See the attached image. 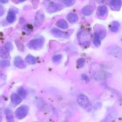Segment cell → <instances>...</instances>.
I'll list each match as a JSON object with an SVG mask.
<instances>
[{
	"label": "cell",
	"instance_id": "obj_26",
	"mask_svg": "<svg viewBox=\"0 0 122 122\" xmlns=\"http://www.w3.org/2000/svg\"><path fill=\"white\" fill-rule=\"evenodd\" d=\"M10 63L8 60H3L0 61V66L1 67H7L10 66Z\"/></svg>",
	"mask_w": 122,
	"mask_h": 122
},
{
	"label": "cell",
	"instance_id": "obj_13",
	"mask_svg": "<svg viewBox=\"0 0 122 122\" xmlns=\"http://www.w3.org/2000/svg\"><path fill=\"white\" fill-rule=\"evenodd\" d=\"M10 98L11 101L12 103L14 105L19 104L22 101V99L20 97V95H18V94H15V93L12 94V95H11Z\"/></svg>",
	"mask_w": 122,
	"mask_h": 122
},
{
	"label": "cell",
	"instance_id": "obj_14",
	"mask_svg": "<svg viewBox=\"0 0 122 122\" xmlns=\"http://www.w3.org/2000/svg\"><path fill=\"white\" fill-rule=\"evenodd\" d=\"M15 13L13 10L10 9L8 11V14H7V20L8 23H12L14 22L15 20Z\"/></svg>",
	"mask_w": 122,
	"mask_h": 122
},
{
	"label": "cell",
	"instance_id": "obj_12",
	"mask_svg": "<svg viewBox=\"0 0 122 122\" xmlns=\"http://www.w3.org/2000/svg\"><path fill=\"white\" fill-rule=\"evenodd\" d=\"M4 113L6 116V119L8 122H15L14 119L13 111L10 108H6L4 110Z\"/></svg>",
	"mask_w": 122,
	"mask_h": 122
},
{
	"label": "cell",
	"instance_id": "obj_21",
	"mask_svg": "<svg viewBox=\"0 0 122 122\" xmlns=\"http://www.w3.org/2000/svg\"><path fill=\"white\" fill-rule=\"evenodd\" d=\"M26 61L30 64H35L37 63V59L35 57L32 55H27L26 57Z\"/></svg>",
	"mask_w": 122,
	"mask_h": 122
},
{
	"label": "cell",
	"instance_id": "obj_11",
	"mask_svg": "<svg viewBox=\"0 0 122 122\" xmlns=\"http://www.w3.org/2000/svg\"><path fill=\"white\" fill-rule=\"evenodd\" d=\"M122 5V0H111L110 7L113 10L117 11L120 10Z\"/></svg>",
	"mask_w": 122,
	"mask_h": 122
},
{
	"label": "cell",
	"instance_id": "obj_3",
	"mask_svg": "<svg viewBox=\"0 0 122 122\" xmlns=\"http://www.w3.org/2000/svg\"><path fill=\"white\" fill-rule=\"evenodd\" d=\"M44 43V41L42 38H36L33 39L29 41L27 44V46L29 48L32 50H38L43 46Z\"/></svg>",
	"mask_w": 122,
	"mask_h": 122
},
{
	"label": "cell",
	"instance_id": "obj_8",
	"mask_svg": "<svg viewBox=\"0 0 122 122\" xmlns=\"http://www.w3.org/2000/svg\"><path fill=\"white\" fill-rule=\"evenodd\" d=\"M51 33L55 37H57V38H66L69 36L66 32H63V31L57 28H52L51 30Z\"/></svg>",
	"mask_w": 122,
	"mask_h": 122
},
{
	"label": "cell",
	"instance_id": "obj_4",
	"mask_svg": "<svg viewBox=\"0 0 122 122\" xmlns=\"http://www.w3.org/2000/svg\"><path fill=\"white\" fill-rule=\"evenodd\" d=\"M112 75L106 70H98L94 73V78L96 81H102L112 77Z\"/></svg>",
	"mask_w": 122,
	"mask_h": 122
},
{
	"label": "cell",
	"instance_id": "obj_35",
	"mask_svg": "<svg viewBox=\"0 0 122 122\" xmlns=\"http://www.w3.org/2000/svg\"><path fill=\"white\" fill-rule=\"evenodd\" d=\"M104 1V0H96V1L98 3H101V2H103Z\"/></svg>",
	"mask_w": 122,
	"mask_h": 122
},
{
	"label": "cell",
	"instance_id": "obj_10",
	"mask_svg": "<svg viewBox=\"0 0 122 122\" xmlns=\"http://www.w3.org/2000/svg\"><path fill=\"white\" fill-rule=\"evenodd\" d=\"M61 9V7L58 4L51 3L48 5L47 8V11L50 13H55V12L58 11Z\"/></svg>",
	"mask_w": 122,
	"mask_h": 122
},
{
	"label": "cell",
	"instance_id": "obj_16",
	"mask_svg": "<svg viewBox=\"0 0 122 122\" xmlns=\"http://www.w3.org/2000/svg\"><path fill=\"white\" fill-rule=\"evenodd\" d=\"M116 118V113L114 112H111L108 114L107 117L102 122H114Z\"/></svg>",
	"mask_w": 122,
	"mask_h": 122
},
{
	"label": "cell",
	"instance_id": "obj_1",
	"mask_svg": "<svg viewBox=\"0 0 122 122\" xmlns=\"http://www.w3.org/2000/svg\"><path fill=\"white\" fill-rule=\"evenodd\" d=\"M77 101L81 107L84 108L86 112H89L92 110V106L90 103L89 98L86 95L81 94L77 96Z\"/></svg>",
	"mask_w": 122,
	"mask_h": 122
},
{
	"label": "cell",
	"instance_id": "obj_19",
	"mask_svg": "<svg viewBox=\"0 0 122 122\" xmlns=\"http://www.w3.org/2000/svg\"><path fill=\"white\" fill-rule=\"evenodd\" d=\"M82 12L85 15H89L93 13V9L91 6L86 5L82 8Z\"/></svg>",
	"mask_w": 122,
	"mask_h": 122
},
{
	"label": "cell",
	"instance_id": "obj_37",
	"mask_svg": "<svg viewBox=\"0 0 122 122\" xmlns=\"http://www.w3.org/2000/svg\"><path fill=\"white\" fill-rule=\"evenodd\" d=\"M19 2H24L25 1H26V0H19Z\"/></svg>",
	"mask_w": 122,
	"mask_h": 122
},
{
	"label": "cell",
	"instance_id": "obj_25",
	"mask_svg": "<svg viewBox=\"0 0 122 122\" xmlns=\"http://www.w3.org/2000/svg\"><path fill=\"white\" fill-rule=\"evenodd\" d=\"M85 64V60L83 58H81L77 60V67L78 68H82L84 66Z\"/></svg>",
	"mask_w": 122,
	"mask_h": 122
},
{
	"label": "cell",
	"instance_id": "obj_20",
	"mask_svg": "<svg viewBox=\"0 0 122 122\" xmlns=\"http://www.w3.org/2000/svg\"><path fill=\"white\" fill-rule=\"evenodd\" d=\"M97 13H98V14L101 17L104 16L107 13V8L106 7V6H104V5L100 6V7L98 8Z\"/></svg>",
	"mask_w": 122,
	"mask_h": 122
},
{
	"label": "cell",
	"instance_id": "obj_31",
	"mask_svg": "<svg viewBox=\"0 0 122 122\" xmlns=\"http://www.w3.org/2000/svg\"><path fill=\"white\" fill-rule=\"evenodd\" d=\"M102 107V103L100 102H98L97 103H95V106H94V109L95 110H100Z\"/></svg>",
	"mask_w": 122,
	"mask_h": 122
},
{
	"label": "cell",
	"instance_id": "obj_28",
	"mask_svg": "<svg viewBox=\"0 0 122 122\" xmlns=\"http://www.w3.org/2000/svg\"><path fill=\"white\" fill-rule=\"evenodd\" d=\"M62 56L60 54L56 55V56H54L53 57H52V61H53L54 63H57V62H59L61 60Z\"/></svg>",
	"mask_w": 122,
	"mask_h": 122
},
{
	"label": "cell",
	"instance_id": "obj_27",
	"mask_svg": "<svg viewBox=\"0 0 122 122\" xmlns=\"http://www.w3.org/2000/svg\"><path fill=\"white\" fill-rule=\"evenodd\" d=\"M15 44H16L17 46V48L19 51H23L25 49V46H24L23 44L21 42H20L19 41H15Z\"/></svg>",
	"mask_w": 122,
	"mask_h": 122
},
{
	"label": "cell",
	"instance_id": "obj_30",
	"mask_svg": "<svg viewBox=\"0 0 122 122\" xmlns=\"http://www.w3.org/2000/svg\"><path fill=\"white\" fill-rule=\"evenodd\" d=\"M4 47H5V48H7L8 51H11V50H13V46L11 42L6 43Z\"/></svg>",
	"mask_w": 122,
	"mask_h": 122
},
{
	"label": "cell",
	"instance_id": "obj_5",
	"mask_svg": "<svg viewBox=\"0 0 122 122\" xmlns=\"http://www.w3.org/2000/svg\"><path fill=\"white\" fill-rule=\"evenodd\" d=\"M28 111L29 108L27 106H25V105L20 106L15 110V116L19 119H23L27 116V113H28Z\"/></svg>",
	"mask_w": 122,
	"mask_h": 122
},
{
	"label": "cell",
	"instance_id": "obj_32",
	"mask_svg": "<svg viewBox=\"0 0 122 122\" xmlns=\"http://www.w3.org/2000/svg\"><path fill=\"white\" fill-rule=\"evenodd\" d=\"M82 79L83 80V81H85V82H89V77H88V76H87V75H82Z\"/></svg>",
	"mask_w": 122,
	"mask_h": 122
},
{
	"label": "cell",
	"instance_id": "obj_24",
	"mask_svg": "<svg viewBox=\"0 0 122 122\" xmlns=\"http://www.w3.org/2000/svg\"><path fill=\"white\" fill-rule=\"evenodd\" d=\"M17 92L18 94H19V95L22 97L23 98H25L26 97V95H27V93H26V90H25L23 87H20V88L18 89Z\"/></svg>",
	"mask_w": 122,
	"mask_h": 122
},
{
	"label": "cell",
	"instance_id": "obj_6",
	"mask_svg": "<svg viewBox=\"0 0 122 122\" xmlns=\"http://www.w3.org/2000/svg\"><path fill=\"white\" fill-rule=\"evenodd\" d=\"M90 34L86 30H82L77 34V39L81 44L89 43L90 41Z\"/></svg>",
	"mask_w": 122,
	"mask_h": 122
},
{
	"label": "cell",
	"instance_id": "obj_17",
	"mask_svg": "<svg viewBox=\"0 0 122 122\" xmlns=\"http://www.w3.org/2000/svg\"><path fill=\"white\" fill-rule=\"evenodd\" d=\"M67 19L68 21L71 23H74L76 22L78 20V16L75 13H70L67 16Z\"/></svg>",
	"mask_w": 122,
	"mask_h": 122
},
{
	"label": "cell",
	"instance_id": "obj_22",
	"mask_svg": "<svg viewBox=\"0 0 122 122\" xmlns=\"http://www.w3.org/2000/svg\"><path fill=\"white\" fill-rule=\"evenodd\" d=\"M119 26H120V25H119V23L117 21H113V22L112 23L110 26V30L113 32H117L119 28Z\"/></svg>",
	"mask_w": 122,
	"mask_h": 122
},
{
	"label": "cell",
	"instance_id": "obj_7",
	"mask_svg": "<svg viewBox=\"0 0 122 122\" xmlns=\"http://www.w3.org/2000/svg\"><path fill=\"white\" fill-rule=\"evenodd\" d=\"M45 19L44 12L41 10H39L36 13L35 15V26L36 27H39L42 24Z\"/></svg>",
	"mask_w": 122,
	"mask_h": 122
},
{
	"label": "cell",
	"instance_id": "obj_2",
	"mask_svg": "<svg viewBox=\"0 0 122 122\" xmlns=\"http://www.w3.org/2000/svg\"><path fill=\"white\" fill-rule=\"evenodd\" d=\"M108 54L122 60V49L116 45L110 46L107 49Z\"/></svg>",
	"mask_w": 122,
	"mask_h": 122
},
{
	"label": "cell",
	"instance_id": "obj_18",
	"mask_svg": "<svg viewBox=\"0 0 122 122\" xmlns=\"http://www.w3.org/2000/svg\"><path fill=\"white\" fill-rule=\"evenodd\" d=\"M8 50L5 47L1 46L0 47V57L4 58H8L9 57V52Z\"/></svg>",
	"mask_w": 122,
	"mask_h": 122
},
{
	"label": "cell",
	"instance_id": "obj_9",
	"mask_svg": "<svg viewBox=\"0 0 122 122\" xmlns=\"http://www.w3.org/2000/svg\"><path fill=\"white\" fill-rule=\"evenodd\" d=\"M14 64L16 67L19 69H25L26 67V64L25 61L21 57H15L14 59Z\"/></svg>",
	"mask_w": 122,
	"mask_h": 122
},
{
	"label": "cell",
	"instance_id": "obj_36",
	"mask_svg": "<svg viewBox=\"0 0 122 122\" xmlns=\"http://www.w3.org/2000/svg\"><path fill=\"white\" fill-rule=\"evenodd\" d=\"M2 122V116H1V113H0V122Z\"/></svg>",
	"mask_w": 122,
	"mask_h": 122
},
{
	"label": "cell",
	"instance_id": "obj_38",
	"mask_svg": "<svg viewBox=\"0 0 122 122\" xmlns=\"http://www.w3.org/2000/svg\"><path fill=\"white\" fill-rule=\"evenodd\" d=\"M46 1H50V0H46Z\"/></svg>",
	"mask_w": 122,
	"mask_h": 122
},
{
	"label": "cell",
	"instance_id": "obj_15",
	"mask_svg": "<svg viewBox=\"0 0 122 122\" xmlns=\"http://www.w3.org/2000/svg\"><path fill=\"white\" fill-rule=\"evenodd\" d=\"M56 25H57V27H60L62 29H67L68 27H69L68 23L64 19H60V20H58L56 23Z\"/></svg>",
	"mask_w": 122,
	"mask_h": 122
},
{
	"label": "cell",
	"instance_id": "obj_29",
	"mask_svg": "<svg viewBox=\"0 0 122 122\" xmlns=\"http://www.w3.org/2000/svg\"><path fill=\"white\" fill-rule=\"evenodd\" d=\"M63 2L67 6H71L75 4V0H63Z\"/></svg>",
	"mask_w": 122,
	"mask_h": 122
},
{
	"label": "cell",
	"instance_id": "obj_34",
	"mask_svg": "<svg viewBox=\"0 0 122 122\" xmlns=\"http://www.w3.org/2000/svg\"><path fill=\"white\" fill-rule=\"evenodd\" d=\"M8 2V0H0V2L2 4H6Z\"/></svg>",
	"mask_w": 122,
	"mask_h": 122
},
{
	"label": "cell",
	"instance_id": "obj_23",
	"mask_svg": "<svg viewBox=\"0 0 122 122\" xmlns=\"http://www.w3.org/2000/svg\"><path fill=\"white\" fill-rule=\"evenodd\" d=\"M94 44L97 47H98L101 45V38H100V36L98 34L97 32H95V34H94Z\"/></svg>",
	"mask_w": 122,
	"mask_h": 122
},
{
	"label": "cell",
	"instance_id": "obj_33",
	"mask_svg": "<svg viewBox=\"0 0 122 122\" xmlns=\"http://www.w3.org/2000/svg\"><path fill=\"white\" fill-rule=\"evenodd\" d=\"M5 13L4 8L1 5H0V16H2Z\"/></svg>",
	"mask_w": 122,
	"mask_h": 122
}]
</instances>
